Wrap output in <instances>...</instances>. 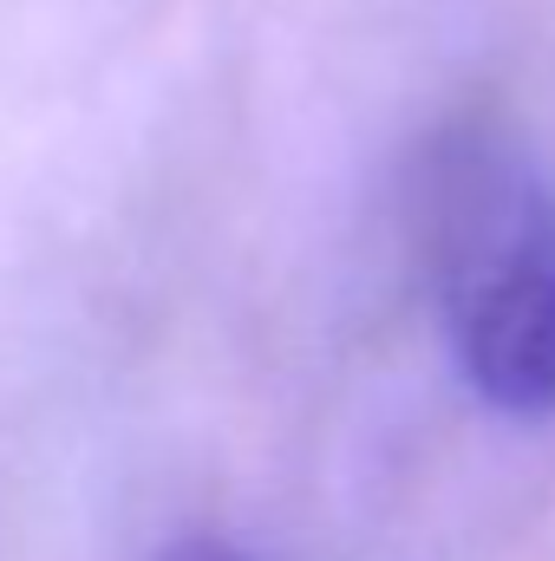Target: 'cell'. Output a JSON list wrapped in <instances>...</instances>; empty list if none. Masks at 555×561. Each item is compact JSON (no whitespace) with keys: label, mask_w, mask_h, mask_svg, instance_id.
Returning <instances> with one entry per match:
<instances>
[{"label":"cell","mask_w":555,"mask_h":561,"mask_svg":"<svg viewBox=\"0 0 555 561\" xmlns=\"http://www.w3.org/2000/svg\"><path fill=\"white\" fill-rule=\"evenodd\" d=\"M163 561H242V556L223 549V542H183V549H170Z\"/></svg>","instance_id":"cell-2"},{"label":"cell","mask_w":555,"mask_h":561,"mask_svg":"<svg viewBox=\"0 0 555 561\" xmlns=\"http://www.w3.org/2000/svg\"><path fill=\"white\" fill-rule=\"evenodd\" d=\"M424 287L464 386L503 419L555 412V190L497 125H444L412 176Z\"/></svg>","instance_id":"cell-1"}]
</instances>
